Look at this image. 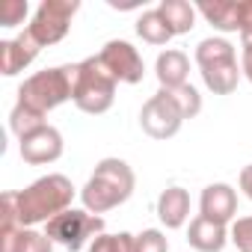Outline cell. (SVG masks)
<instances>
[{
  "label": "cell",
  "mask_w": 252,
  "mask_h": 252,
  "mask_svg": "<svg viewBox=\"0 0 252 252\" xmlns=\"http://www.w3.org/2000/svg\"><path fill=\"white\" fill-rule=\"evenodd\" d=\"M45 234L65 246L68 252H80L86 243H92L98 234H104V217L89 214L86 208H68L63 214H57L51 222H45Z\"/></svg>",
  "instance_id": "6"
},
{
  "label": "cell",
  "mask_w": 252,
  "mask_h": 252,
  "mask_svg": "<svg viewBox=\"0 0 252 252\" xmlns=\"http://www.w3.org/2000/svg\"><path fill=\"white\" fill-rule=\"evenodd\" d=\"M42 125H48L45 116H39V113H33L30 107H24V104L15 101V107H12V113H9V128H12V134H15L18 140H24L27 134L39 131Z\"/></svg>",
  "instance_id": "20"
},
{
  "label": "cell",
  "mask_w": 252,
  "mask_h": 252,
  "mask_svg": "<svg viewBox=\"0 0 252 252\" xmlns=\"http://www.w3.org/2000/svg\"><path fill=\"white\" fill-rule=\"evenodd\" d=\"M199 211H202V217H208V220H214L220 225L234 222V217H237V193H234V187L225 184V181L208 184L202 190Z\"/></svg>",
  "instance_id": "12"
},
{
  "label": "cell",
  "mask_w": 252,
  "mask_h": 252,
  "mask_svg": "<svg viewBox=\"0 0 252 252\" xmlns=\"http://www.w3.org/2000/svg\"><path fill=\"white\" fill-rule=\"evenodd\" d=\"M240 42H252V0H240Z\"/></svg>",
  "instance_id": "26"
},
{
  "label": "cell",
  "mask_w": 252,
  "mask_h": 252,
  "mask_svg": "<svg viewBox=\"0 0 252 252\" xmlns=\"http://www.w3.org/2000/svg\"><path fill=\"white\" fill-rule=\"evenodd\" d=\"M0 252H54V240L36 228L0 231Z\"/></svg>",
  "instance_id": "16"
},
{
  "label": "cell",
  "mask_w": 252,
  "mask_h": 252,
  "mask_svg": "<svg viewBox=\"0 0 252 252\" xmlns=\"http://www.w3.org/2000/svg\"><path fill=\"white\" fill-rule=\"evenodd\" d=\"M237 187H240V190H243V196L252 202V163L240 169V175H237Z\"/></svg>",
  "instance_id": "28"
},
{
  "label": "cell",
  "mask_w": 252,
  "mask_h": 252,
  "mask_svg": "<svg viewBox=\"0 0 252 252\" xmlns=\"http://www.w3.org/2000/svg\"><path fill=\"white\" fill-rule=\"evenodd\" d=\"M80 3L77 0H42L33 21L27 24V30L33 33V39L48 48V45H57L68 36V27H71V18L77 15Z\"/></svg>",
  "instance_id": "7"
},
{
  "label": "cell",
  "mask_w": 252,
  "mask_h": 252,
  "mask_svg": "<svg viewBox=\"0 0 252 252\" xmlns=\"http://www.w3.org/2000/svg\"><path fill=\"white\" fill-rule=\"evenodd\" d=\"M184 122L187 119H184V113L175 104V98H172L169 89H160L158 95H152L143 104V110H140V128L152 140H172L181 131Z\"/></svg>",
  "instance_id": "8"
},
{
  "label": "cell",
  "mask_w": 252,
  "mask_h": 252,
  "mask_svg": "<svg viewBox=\"0 0 252 252\" xmlns=\"http://www.w3.org/2000/svg\"><path fill=\"white\" fill-rule=\"evenodd\" d=\"M77 190L71 184V178L51 172L42 175L39 181H33L24 190H15V214H18V225L21 228H33L39 222H51L57 214L68 211L74 202Z\"/></svg>",
  "instance_id": "1"
},
{
  "label": "cell",
  "mask_w": 252,
  "mask_h": 252,
  "mask_svg": "<svg viewBox=\"0 0 252 252\" xmlns=\"http://www.w3.org/2000/svg\"><path fill=\"white\" fill-rule=\"evenodd\" d=\"M158 220L166 225V228H181L187 220H190V193L178 184L166 187L160 196H158Z\"/></svg>",
  "instance_id": "15"
},
{
  "label": "cell",
  "mask_w": 252,
  "mask_h": 252,
  "mask_svg": "<svg viewBox=\"0 0 252 252\" xmlns=\"http://www.w3.org/2000/svg\"><path fill=\"white\" fill-rule=\"evenodd\" d=\"M196 12L220 33H240V3L234 0H214V3H199Z\"/></svg>",
  "instance_id": "17"
},
{
  "label": "cell",
  "mask_w": 252,
  "mask_h": 252,
  "mask_svg": "<svg viewBox=\"0 0 252 252\" xmlns=\"http://www.w3.org/2000/svg\"><path fill=\"white\" fill-rule=\"evenodd\" d=\"M63 134L54 128V125H42L39 131L27 134L24 140H18V152H21V160L30 163V166H48V163H57L63 158Z\"/></svg>",
  "instance_id": "10"
},
{
  "label": "cell",
  "mask_w": 252,
  "mask_h": 252,
  "mask_svg": "<svg viewBox=\"0 0 252 252\" xmlns=\"http://www.w3.org/2000/svg\"><path fill=\"white\" fill-rule=\"evenodd\" d=\"M155 74H158L160 89L187 86V77H190V57H187L184 51H178V48H166L163 54H158Z\"/></svg>",
  "instance_id": "14"
},
{
  "label": "cell",
  "mask_w": 252,
  "mask_h": 252,
  "mask_svg": "<svg viewBox=\"0 0 252 252\" xmlns=\"http://www.w3.org/2000/svg\"><path fill=\"white\" fill-rule=\"evenodd\" d=\"M71 95H74V65L36 71L18 86V104L30 107L39 116H48L60 104L71 101Z\"/></svg>",
  "instance_id": "4"
},
{
  "label": "cell",
  "mask_w": 252,
  "mask_h": 252,
  "mask_svg": "<svg viewBox=\"0 0 252 252\" xmlns=\"http://www.w3.org/2000/svg\"><path fill=\"white\" fill-rule=\"evenodd\" d=\"M228 228L208 220V217H193L190 220V228H187V243L196 249V252H222L225 243H228Z\"/></svg>",
  "instance_id": "13"
},
{
  "label": "cell",
  "mask_w": 252,
  "mask_h": 252,
  "mask_svg": "<svg viewBox=\"0 0 252 252\" xmlns=\"http://www.w3.org/2000/svg\"><path fill=\"white\" fill-rule=\"evenodd\" d=\"M30 6H27V0H6L3 9H0V27H18L24 24Z\"/></svg>",
  "instance_id": "25"
},
{
  "label": "cell",
  "mask_w": 252,
  "mask_h": 252,
  "mask_svg": "<svg viewBox=\"0 0 252 252\" xmlns=\"http://www.w3.org/2000/svg\"><path fill=\"white\" fill-rule=\"evenodd\" d=\"M160 15L166 18V24H169V30H172V36H184V33H190L193 27H196V6L193 3H187V0H160Z\"/></svg>",
  "instance_id": "18"
},
{
  "label": "cell",
  "mask_w": 252,
  "mask_h": 252,
  "mask_svg": "<svg viewBox=\"0 0 252 252\" xmlns=\"http://www.w3.org/2000/svg\"><path fill=\"white\" fill-rule=\"evenodd\" d=\"M86 252H137V234L119 231V234H98Z\"/></svg>",
  "instance_id": "21"
},
{
  "label": "cell",
  "mask_w": 252,
  "mask_h": 252,
  "mask_svg": "<svg viewBox=\"0 0 252 252\" xmlns=\"http://www.w3.org/2000/svg\"><path fill=\"white\" fill-rule=\"evenodd\" d=\"M240 71L252 83V42H240Z\"/></svg>",
  "instance_id": "27"
},
{
  "label": "cell",
  "mask_w": 252,
  "mask_h": 252,
  "mask_svg": "<svg viewBox=\"0 0 252 252\" xmlns=\"http://www.w3.org/2000/svg\"><path fill=\"white\" fill-rule=\"evenodd\" d=\"M196 65H199L205 86L214 95H231L243 77L237 65V51L222 36H208L196 45Z\"/></svg>",
  "instance_id": "3"
},
{
  "label": "cell",
  "mask_w": 252,
  "mask_h": 252,
  "mask_svg": "<svg viewBox=\"0 0 252 252\" xmlns=\"http://www.w3.org/2000/svg\"><path fill=\"white\" fill-rule=\"evenodd\" d=\"M42 45L33 39V33L24 27L15 39H6V42H0V74L3 77H15L21 74L36 57H39Z\"/></svg>",
  "instance_id": "11"
},
{
  "label": "cell",
  "mask_w": 252,
  "mask_h": 252,
  "mask_svg": "<svg viewBox=\"0 0 252 252\" xmlns=\"http://www.w3.org/2000/svg\"><path fill=\"white\" fill-rule=\"evenodd\" d=\"M116 77L104 68L101 57H86L74 63V107L89 116H101L116 101Z\"/></svg>",
  "instance_id": "5"
},
{
  "label": "cell",
  "mask_w": 252,
  "mask_h": 252,
  "mask_svg": "<svg viewBox=\"0 0 252 252\" xmlns=\"http://www.w3.org/2000/svg\"><path fill=\"white\" fill-rule=\"evenodd\" d=\"M231 243L237 246V252H252V214L249 217H237L228 228Z\"/></svg>",
  "instance_id": "23"
},
{
  "label": "cell",
  "mask_w": 252,
  "mask_h": 252,
  "mask_svg": "<svg viewBox=\"0 0 252 252\" xmlns=\"http://www.w3.org/2000/svg\"><path fill=\"white\" fill-rule=\"evenodd\" d=\"M101 63L104 68L116 77V83H140L146 77V63L140 57V51L131 45V42H125V39H113L101 48Z\"/></svg>",
  "instance_id": "9"
},
{
  "label": "cell",
  "mask_w": 252,
  "mask_h": 252,
  "mask_svg": "<svg viewBox=\"0 0 252 252\" xmlns=\"http://www.w3.org/2000/svg\"><path fill=\"white\" fill-rule=\"evenodd\" d=\"M137 190V175L134 169L119 160V158H104L92 175L86 178L83 190H80V202L89 214H107L119 205H125Z\"/></svg>",
  "instance_id": "2"
},
{
  "label": "cell",
  "mask_w": 252,
  "mask_h": 252,
  "mask_svg": "<svg viewBox=\"0 0 252 252\" xmlns=\"http://www.w3.org/2000/svg\"><path fill=\"white\" fill-rule=\"evenodd\" d=\"M137 252H169V240L160 228H143L137 234Z\"/></svg>",
  "instance_id": "24"
},
{
  "label": "cell",
  "mask_w": 252,
  "mask_h": 252,
  "mask_svg": "<svg viewBox=\"0 0 252 252\" xmlns=\"http://www.w3.org/2000/svg\"><path fill=\"white\" fill-rule=\"evenodd\" d=\"M137 36H140L146 45L160 48V45H166V42L172 39V30H169L166 18L160 15V9H149V12H143V15L137 18Z\"/></svg>",
  "instance_id": "19"
},
{
  "label": "cell",
  "mask_w": 252,
  "mask_h": 252,
  "mask_svg": "<svg viewBox=\"0 0 252 252\" xmlns=\"http://www.w3.org/2000/svg\"><path fill=\"white\" fill-rule=\"evenodd\" d=\"M169 92H172L175 104L181 107L184 119H196V116L202 113V95H199V89H196L193 83H187V86H178V89H169Z\"/></svg>",
  "instance_id": "22"
}]
</instances>
